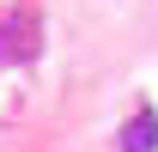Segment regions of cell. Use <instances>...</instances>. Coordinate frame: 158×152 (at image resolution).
<instances>
[{"instance_id":"1","label":"cell","mask_w":158,"mask_h":152,"mask_svg":"<svg viewBox=\"0 0 158 152\" xmlns=\"http://www.w3.org/2000/svg\"><path fill=\"white\" fill-rule=\"evenodd\" d=\"M37 43H43V24L37 12H0V61H31L37 55Z\"/></svg>"},{"instance_id":"2","label":"cell","mask_w":158,"mask_h":152,"mask_svg":"<svg viewBox=\"0 0 158 152\" xmlns=\"http://www.w3.org/2000/svg\"><path fill=\"white\" fill-rule=\"evenodd\" d=\"M122 152H158V116L140 110L128 128H122Z\"/></svg>"}]
</instances>
